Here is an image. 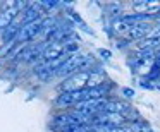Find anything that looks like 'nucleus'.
Here are the masks:
<instances>
[{
  "label": "nucleus",
  "mask_w": 160,
  "mask_h": 132,
  "mask_svg": "<svg viewBox=\"0 0 160 132\" xmlns=\"http://www.w3.org/2000/svg\"><path fill=\"white\" fill-rule=\"evenodd\" d=\"M105 113H119V115H128L131 111V106L128 103H124L122 100H108L105 105Z\"/></svg>",
  "instance_id": "20e7f679"
},
{
  "label": "nucleus",
  "mask_w": 160,
  "mask_h": 132,
  "mask_svg": "<svg viewBox=\"0 0 160 132\" xmlns=\"http://www.w3.org/2000/svg\"><path fill=\"white\" fill-rule=\"evenodd\" d=\"M98 53H100L103 59H110V57H112V53L108 52V50H105V48H100V50H98Z\"/></svg>",
  "instance_id": "4468645a"
},
{
  "label": "nucleus",
  "mask_w": 160,
  "mask_h": 132,
  "mask_svg": "<svg viewBox=\"0 0 160 132\" xmlns=\"http://www.w3.org/2000/svg\"><path fill=\"white\" fill-rule=\"evenodd\" d=\"M152 31V22L150 21H143V22H138V24L132 26V29L128 33L129 35V41H136V40H145L148 36V33Z\"/></svg>",
  "instance_id": "7ed1b4c3"
},
{
  "label": "nucleus",
  "mask_w": 160,
  "mask_h": 132,
  "mask_svg": "<svg viewBox=\"0 0 160 132\" xmlns=\"http://www.w3.org/2000/svg\"><path fill=\"white\" fill-rule=\"evenodd\" d=\"M19 29H21V28H18V26H14V24H11L7 29H4V43H5V45L14 43L16 40H18Z\"/></svg>",
  "instance_id": "423d86ee"
},
{
  "label": "nucleus",
  "mask_w": 160,
  "mask_h": 132,
  "mask_svg": "<svg viewBox=\"0 0 160 132\" xmlns=\"http://www.w3.org/2000/svg\"><path fill=\"white\" fill-rule=\"evenodd\" d=\"M148 132H152V130H148Z\"/></svg>",
  "instance_id": "2eb2a0df"
},
{
  "label": "nucleus",
  "mask_w": 160,
  "mask_h": 132,
  "mask_svg": "<svg viewBox=\"0 0 160 132\" xmlns=\"http://www.w3.org/2000/svg\"><path fill=\"white\" fill-rule=\"evenodd\" d=\"M132 26L134 24H129V22L122 21V19H117V21L114 22V29L117 33H121V35H126V33H129L132 29Z\"/></svg>",
  "instance_id": "1a4fd4ad"
},
{
  "label": "nucleus",
  "mask_w": 160,
  "mask_h": 132,
  "mask_svg": "<svg viewBox=\"0 0 160 132\" xmlns=\"http://www.w3.org/2000/svg\"><path fill=\"white\" fill-rule=\"evenodd\" d=\"M108 14H110L112 17H115L117 14H121V5H119V4H112V5H108Z\"/></svg>",
  "instance_id": "f8f14e48"
},
{
  "label": "nucleus",
  "mask_w": 160,
  "mask_h": 132,
  "mask_svg": "<svg viewBox=\"0 0 160 132\" xmlns=\"http://www.w3.org/2000/svg\"><path fill=\"white\" fill-rule=\"evenodd\" d=\"M71 105H74V101H72V96H71V93H62L59 98H57V106L66 108V106H71Z\"/></svg>",
  "instance_id": "9b49d317"
},
{
  "label": "nucleus",
  "mask_w": 160,
  "mask_h": 132,
  "mask_svg": "<svg viewBox=\"0 0 160 132\" xmlns=\"http://www.w3.org/2000/svg\"><path fill=\"white\" fill-rule=\"evenodd\" d=\"M42 55H43L42 48H29L28 52H26V55H24V60L29 62V64H33V62H36V60L42 59Z\"/></svg>",
  "instance_id": "0eeeda50"
},
{
  "label": "nucleus",
  "mask_w": 160,
  "mask_h": 132,
  "mask_svg": "<svg viewBox=\"0 0 160 132\" xmlns=\"http://www.w3.org/2000/svg\"><path fill=\"white\" fill-rule=\"evenodd\" d=\"M88 77H90L88 70H81V72H76L72 76L66 77V81L62 84V93H74V91L83 89L88 84Z\"/></svg>",
  "instance_id": "f257e3e1"
},
{
  "label": "nucleus",
  "mask_w": 160,
  "mask_h": 132,
  "mask_svg": "<svg viewBox=\"0 0 160 132\" xmlns=\"http://www.w3.org/2000/svg\"><path fill=\"white\" fill-rule=\"evenodd\" d=\"M60 132H93L90 125H66L60 129Z\"/></svg>",
  "instance_id": "9d476101"
},
{
  "label": "nucleus",
  "mask_w": 160,
  "mask_h": 132,
  "mask_svg": "<svg viewBox=\"0 0 160 132\" xmlns=\"http://www.w3.org/2000/svg\"><path fill=\"white\" fill-rule=\"evenodd\" d=\"M62 53H64L62 45H59V43H50V45L43 50V60H45V64H48V62H52V60L59 59Z\"/></svg>",
  "instance_id": "39448f33"
},
{
  "label": "nucleus",
  "mask_w": 160,
  "mask_h": 132,
  "mask_svg": "<svg viewBox=\"0 0 160 132\" xmlns=\"http://www.w3.org/2000/svg\"><path fill=\"white\" fill-rule=\"evenodd\" d=\"M52 122H53V125H55V127H59V130H60V129L66 127V125H71L69 113H59V115H55Z\"/></svg>",
  "instance_id": "6e6552de"
},
{
  "label": "nucleus",
  "mask_w": 160,
  "mask_h": 132,
  "mask_svg": "<svg viewBox=\"0 0 160 132\" xmlns=\"http://www.w3.org/2000/svg\"><path fill=\"white\" fill-rule=\"evenodd\" d=\"M18 9H16V2H11V4H5L2 7V12H0V29L4 31L9 26L14 22L16 16H18Z\"/></svg>",
  "instance_id": "f03ea898"
},
{
  "label": "nucleus",
  "mask_w": 160,
  "mask_h": 132,
  "mask_svg": "<svg viewBox=\"0 0 160 132\" xmlns=\"http://www.w3.org/2000/svg\"><path fill=\"white\" fill-rule=\"evenodd\" d=\"M122 94L126 98H132L134 96V89H131V87H122Z\"/></svg>",
  "instance_id": "ddd939ff"
}]
</instances>
